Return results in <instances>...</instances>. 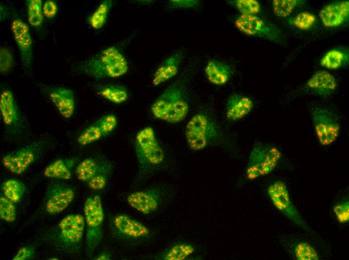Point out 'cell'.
<instances>
[{
  "mask_svg": "<svg viewBox=\"0 0 349 260\" xmlns=\"http://www.w3.org/2000/svg\"><path fill=\"white\" fill-rule=\"evenodd\" d=\"M241 14L256 15L261 11V6L256 0H235L230 2Z\"/></svg>",
  "mask_w": 349,
  "mask_h": 260,
  "instance_id": "33",
  "label": "cell"
},
{
  "mask_svg": "<svg viewBox=\"0 0 349 260\" xmlns=\"http://www.w3.org/2000/svg\"><path fill=\"white\" fill-rule=\"evenodd\" d=\"M11 30L22 64L25 68H29L32 66L33 60V40L29 27L22 20L17 18L12 21Z\"/></svg>",
  "mask_w": 349,
  "mask_h": 260,
  "instance_id": "14",
  "label": "cell"
},
{
  "mask_svg": "<svg viewBox=\"0 0 349 260\" xmlns=\"http://www.w3.org/2000/svg\"><path fill=\"white\" fill-rule=\"evenodd\" d=\"M111 254L107 252H102L99 254L96 258L97 260H110L111 259Z\"/></svg>",
  "mask_w": 349,
  "mask_h": 260,
  "instance_id": "44",
  "label": "cell"
},
{
  "mask_svg": "<svg viewBox=\"0 0 349 260\" xmlns=\"http://www.w3.org/2000/svg\"><path fill=\"white\" fill-rule=\"evenodd\" d=\"M159 192L155 188L132 192L126 198L128 204L137 212L148 214L155 211L161 201Z\"/></svg>",
  "mask_w": 349,
  "mask_h": 260,
  "instance_id": "15",
  "label": "cell"
},
{
  "mask_svg": "<svg viewBox=\"0 0 349 260\" xmlns=\"http://www.w3.org/2000/svg\"><path fill=\"white\" fill-rule=\"evenodd\" d=\"M14 64V57L11 50L2 46L0 48V72L5 74L9 72Z\"/></svg>",
  "mask_w": 349,
  "mask_h": 260,
  "instance_id": "38",
  "label": "cell"
},
{
  "mask_svg": "<svg viewBox=\"0 0 349 260\" xmlns=\"http://www.w3.org/2000/svg\"><path fill=\"white\" fill-rule=\"evenodd\" d=\"M50 100L59 114L65 118H71L74 114L75 106L73 92L64 86H54L48 92Z\"/></svg>",
  "mask_w": 349,
  "mask_h": 260,
  "instance_id": "16",
  "label": "cell"
},
{
  "mask_svg": "<svg viewBox=\"0 0 349 260\" xmlns=\"http://www.w3.org/2000/svg\"><path fill=\"white\" fill-rule=\"evenodd\" d=\"M135 150L140 170L143 174L160 165L164 158L163 150L155 132L149 126L142 128L136 134Z\"/></svg>",
  "mask_w": 349,
  "mask_h": 260,
  "instance_id": "4",
  "label": "cell"
},
{
  "mask_svg": "<svg viewBox=\"0 0 349 260\" xmlns=\"http://www.w3.org/2000/svg\"><path fill=\"white\" fill-rule=\"evenodd\" d=\"M310 92L321 96H327L336 89L337 82L335 77L326 70L315 72L306 82Z\"/></svg>",
  "mask_w": 349,
  "mask_h": 260,
  "instance_id": "18",
  "label": "cell"
},
{
  "mask_svg": "<svg viewBox=\"0 0 349 260\" xmlns=\"http://www.w3.org/2000/svg\"><path fill=\"white\" fill-rule=\"evenodd\" d=\"M96 122L99 126L103 136H105L116 128L117 118L114 114H108L98 119Z\"/></svg>",
  "mask_w": 349,
  "mask_h": 260,
  "instance_id": "37",
  "label": "cell"
},
{
  "mask_svg": "<svg viewBox=\"0 0 349 260\" xmlns=\"http://www.w3.org/2000/svg\"><path fill=\"white\" fill-rule=\"evenodd\" d=\"M333 210L340 223L344 224L348 222L349 202L348 200H342L336 204Z\"/></svg>",
  "mask_w": 349,
  "mask_h": 260,
  "instance_id": "39",
  "label": "cell"
},
{
  "mask_svg": "<svg viewBox=\"0 0 349 260\" xmlns=\"http://www.w3.org/2000/svg\"><path fill=\"white\" fill-rule=\"evenodd\" d=\"M26 4L29 23L34 28H40L44 21L42 0H27Z\"/></svg>",
  "mask_w": 349,
  "mask_h": 260,
  "instance_id": "29",
  "label": "cell"
},
{
  "mask_svg": "<svg viewBox=\"0 0 349 260\" xmlns=\"http://www.w3.org/2000/svg\"><path fill=\"white\" fill-rule=\"evenodd\" d=\"M103 137L101 129L95 122L87 127L78 136V143L83 146L95 142Z\"/></svg>",
  "mask_w": 349,
  "mask_h": 260,
  "instance_id": "32",
  "label": "cell"
},
{
  "mask_svg": "<svg viewBox=\"0 0 349 260\" xmlns=\"http://www.w3.org/2000/svg\"><path fill=\"white\" fill-rule=\"evenodd\" d=\"M195 251L194 246L188 242L176 244L161 254L163 260H184L191 255Z\"/></svg>",
  "mask_w": 349,
  "mask_h": 260,
  "instance_id": "27",
  "label": "cell"
},
{
  "mask_svg": "<svg viewBox=\"0 0 349 260\" xmlns=\"http://www.w3.org/2000/svg\"><path fill=\"white\" fill-rule=\"evenodd\" d=\"M107 180V174H99L94 176L87 182V186L92 190H101L106 186Z\"/></svg>",
  "mask_w": 349,
  "mask_h": 260,
  "instance_id": "40",
  "label": "cell"
},
{
  "mask_svg": "<svg viewBox=\"0 0 349 260\" xmlns=\"http://www.w3.org/2000/svg\"><path fill=\"white\" fill-rule=\"evenodd\" d=\"M2 191L6 198L15 204L20 202L26 191V186L16 178H10L5 181L2 186Z\"/></svg>",
  "mask_w": 349,
  "mask_h": 260,
  "instance_id": "25",
  "label": "cell"
},
{
  "mask_svg": "<svg viewBox=\"0 0 349 260\" xmlns=\"http://www.w3.org/2000/svg\"><path fill=\"white\" fill-rule=\"evenodd\" d=\"M1 21L3 20L7 14L6 8L3 4L1 5Z\"/></svg>",
  "mask_w": 349,
  "mask_h": 260,
  "instance_id": "45",
  "label": "cell"
},
{
  "mask_svg": "<svg viewBox=\"0 0 349 260\" xmlns=\"http://www.w3.org/2000/svg\"><path fill=\"white\" fill-rule=\"evenodd\" d=\"M76 70L95 78H116L128 72V64L121 52L111 46L79 64Z\"/></svg>",
  "mask_w": 349,
  "mask_h": 260,
  "instance_id": "2",
  "label": "cell"
},
{
  "mask_svg": "<svg viewBox=\"0 0 349 260\" xmlns=\"http://www.w3.org/2000/svg\"><path fill=\"white\" fill-rule=\"evenodd\" d=\"M235 26L242 33L280 43L284 38L282 31L271 22L256 15L240 14L235 20Z\"/></svg>",
  "mask_w": 349,
  "mask_h": 260,
  "instance_id": "10",
  "label": "cell"
},
{
  "mask_svg": "<svg viewBox=\"0 0 349 260\" xmlns=\"http://www.w3.org/2000/svg\"><path fill=\"white\" fill-rule=\"evenodd\" d=\"M304 2V1L300 0H273L272 8L275 15L280 18H285Z\"/></svg>",
  "mask_w": 349,
  "mask_h": 260,
  "instance_id": "30",
  "label": "cell"
},
{
  "mask_svg": "<svg viewBox=\"0 0 349 260\" xmlns=\"http://www.w3.org/2000/svg\"><path fill=\"white\" fill-rule=\"evenodd\" d=\"M98 94L105 99L116 104L125 102L128 98L127 89L119 85L104 86L99 89Z\"/></svg>",
  "mask_w": 349,
  "mask_h": 260,
  "instance_id": "26",
  "label": "cell"
},
{
  "mask_svg": "<svg viewBox=\"0 0 349 260\" xmlns=\"http://www.w3.org/2000/svg\"><path fill=\"white\" fill-rule=\"evenodd\" d=\"M349 15V2L347 0L332 2L324 6L319 12L323 25L327 28L337 27L344 23Z\"/></svg>",
  "mask_w": 349,
  "mask_h": 260,
  "instance_id": "17",
  "label": "cell"
},
{
  "mask_svg": "<svg viewBox=\"0 0 349 260\" xmlns=\"http://www.w3.org/2000/svg\"><path fill=\"white\" fill-rule=\"evenodd\" d=\"M84 216L79 214L64 217L45 234L46 240L59 252L74 254L80 250L84 231Z\"/></svg>",
  "mask_w": 349,
  "mask_h": 260,
  "instance_id": "1",
  "label": "cell"
},
{
  "mask_svg": "<svg viewBox=\"0 0 349 260\" xmlns=\"http://www.w3.org/2000/svg\"><path fill=\"white\" fill-rule=\"evenodd\" d=\"M36 255L35 250L32 246H24L20 248L15 256L12 258L13 260H28L35 258Z\"/></svg>",
  "mask_w": 349,
  "mask_h": 260,
  "instance_id": "41",
  "label": "cell"
},
{
  "mask_svg": "<svg viewBox=\"0 0 349 260\" xmlns=\"http://www.w3.org/2000/svg\"><path fill=\"white\" fill-rule=\"evenodd\" d=\"M43 146L42 142H34L6 154L2 163L12 173L21 174L37 160Z\"/></svg>",
  "mask_w": 349,
  "mask_h": 260,
  "instance_id": "11",
  "label": "cell"
},
{
  "mask_svg": "<svg viewBox=\"0 0 349 260\" xmlns=\"http://www.w3.org/2000/svg\"><path fill=\"white\" fill-rule=\"evenodd\" d=\"M15 204L5 196L0 198V218L3 220L11 223L17 218Z\"/></svg>",
  "mask_w": 349,
  "mask_h": 260,
  "instance_id": "35",
  "label": "cell"
},
{
  "mask_svg": "<svg viewBox=\"0 0 349 260\" xmlns=\"http://www.w3.org/2000/svg\"><path fill=\"white\" fill-rule=\"evenodd\" d=\"M205 72L208 81L217 86L226 84L232 75L231 68L228 64L215 60L208 61L205 68Z\"/></svg>",
  "mask_w": 349,
  "mask_h": 260,
  "instance_id": "23",
  "label": "cell"
},
{
  "mask_svg": "<svg viewBox=\"0 0 349 260\" xmlns=\"http://www.w3.org/2000/svg\"><path fill=\"white\" fill-rule=\"evenodd\" d=\"M200 2L197 0H172L169 1V4L172 8H193L199 6Z\"/></svg>",
  "mask_w": 349,
  "mask_h": 260,
  "instance_id": "43",
  "label": "cell"
},
{
  "mask_svg": "<svg viewBox=\"0 0 349 260\" xmlns=\"http://www.w3.org/2000/svg\"><path fill=\"white\" fill-rule=\"evenodd\" d=\"M274 206L298 226L308 230L307 226L290 200L285 184L281 180L272 183L267 189Z\"/></svg>",
  "mask_w": 349,
  "mask_h": 260,
  "instance_id": "12",
  "label": "cell"
},
{
  "mask_svg": "<svg viewBox=\"0 0 349 260\" xmlns=\"http://www.w3.org/2000/svg\"><path fill=\"white\" fill-rule=\"evenodd\" d=\"M311 117L319 143L322 146H328L335 142L340 130L336 114L326 108L315 106L311 109Z\"/></svg>",
  "mask_w": 349,
  "mask_h": 260,
  "instance_id": "9",
  "label": "cell"
},
{
  "mask_svg": "<svg viewBox=\"0 0 349 260\" xmlns=\"http://www.w3.org/2000/svg\"><path fill=\"white\" fill-rule=\"evenodd\" d=\"M44 16L48 18H54L58 12V6L56 1L48 0L44 2L42 6Z\"/></svg>",
  "mask_w": 349,
  "mask_h": 260,
  "instance_id": "42",
  "label": "cell"
},
{
  "mask_svg": "<svg viewBox=\"0 0 349 260\" xmlns=\"http://www.w3.org/2000/svg\"><path fill=\"white\" fill-rule=\"evenodd\" d=\"M216 134V129L213 122L203 113L193 116L185 128V134L187 144L193 151L204 149Z\"/></svg>",
  "mask_w": 349,
  "mask_h": 260,
  "instance_id": "8",
  "label": "cell"
},
{
  "mask_svg": "<svg viewBox=\"0 0 349 260\" xmlns=\"http://www.w3.org/2000/svg\"><path fill=\"white\" fill-rule=\"evenodd\" d=\"M83 211L87 226L86 252L87 256L91 257L103 237L104 213L100 196L88 197L84 202Z\"/></svg>",
  "mask_w": 349,
  "mask_h": 260,
  "instance_id": "5",
  "label": "cell"
},
{
  "mask_svg": "<svg viewBox=\"0 0 349 260\" xmlns=\"http://www.w3.org/2000/svg\"><path fill=\"white\" fill-rule=\"evenodd\" d=\"M109 223L111 235L116 240L127 244L146 242L151 236L150 230L147 226L126 214H118L111 216Z\"/></svg>",
  "mask_w": 349,
  "mask_h": 260,
  "instance_id": "6",
  "label": "cell"
},
{
  "mask_svg": "<svg viewBox=\"0 0 349 260\" xmlns=\"http://www.w3.org/2000/svg\"><path fill=\"white\" fill-rule=\"evenodd\" d=\"M253 106L254 102L249 97L239 94H232L226 104V117L232 122L240 120L251 112Z\"/></svg>",
  "mask_w": 349,
  "mask_h": 260,
  "instance_id": "20",
  "label": "cell"
},
{
  "mask_svg": "<svg viewBox=\"0 0 349 260\" xmlns=\"http://www.w3.org/2000/svg\"><path fill=\"white\" fill-rule=\"evenodd\" d=\"M345 54L340 50L332 49L326 52L320 60V65L328 69L335 70L342 66L345 60Z\"/></svg>",
  "mask_w": 349,
  "mask_h": 260,
  "instance_id": "31",
  "label": "cell"
},
{
  "mask_svg": "<svg viewBox=\"0 0 349 260\" xmlns=\"http://www.w3.org/2000/svg\"><path fill=\"white\" fill-rule=\"evenodd\" d=\"M112 170L111 163L106 160L88 158L81 161L77 166L75 174L80 181L87 182L99 174H108Z\"/></svg>",
  "mask_w": 349,
  "mask_h": 260,
  "instance_id": "19",
  "label": "cell"
},
{
  "mask_svg": "<svg viewBox=\"0 0 349 260\" xmlns=\"http://www.w3.org/2000/svg\"><path fill=\"white\" fill-rule=\"evenodd\" d=\"M281 152L275 146L262 144H256L249 155L246 175L254 180L271 173L281 158Z\"/></svg>",
  "mask_w": 349,
  "mask_h": 260,
  "instance_id": "7",
  "label": "cell"
},
{
  "mask_svg": "<svg viewBox=\"0 0 349 260\" xmlns=\"http://www.w3.org/2000/svg\"><path fill=\"white\" fill-rule=\"evenodd\" d=\"M316 20V16L312 13L303 12L298 14L291 20V24L295 27L301 30H307L311 28Z\"/></svg>",
  "mask_w": 349,
  "mask_h": 260,
  "instance_id": "36",
  "label": "cell"
},
{
  "mask_svg": "<svg viewBox=\"0 0 349 260\" xmlns=\"http://www.w3.org/2000/svg\"><path fill=\"white\" fill-rule=\"evenodd\" d=\"M151 112L157 119L169 124L182 122L189 112V104L183 88L173 84L154 101Z\"/></svg>",
  "mask_w": 349,
  "mask_h": 260,
  "instance_id": "3",
  "label": "cell"
},
{
  "mask_svg": "<svg viewBox=\"0 0 349 260\" xmlns=\"http://www.w3.org/2000/svg\"><path fill=\"white\" fill-rule=\"evenodd\" d=\"M0 113L3 123L9 127H14L20 122V116L15 96L8 89L2 91L0 94Z\"/></svg>",
  "mask_w": 349,
  "mask_h": 260,
  "instance_id": "22",
  "label": "cell"
},
{
  "mask_svg": "<svg viewBox=\"0 0 349 260\" xmlns=\"http://www.w3.org/2000/svg\"><path fill=\"white\" fill-rule=\"evenodd\" d=\"M296 258L298 260H318L319 256L315 248L306 242H300L294 250Z\"/></svg>",
  "mask_w": 349,
  "mask_h": 260,
  "instance_id": "34",
  "label": "cell"
},
{
  "mask_svg": "<svg viewBox=\"0 0 349 260\" xmlns=\"http://www.w3.org/2000/svg\"><path fill=\"white\" fill-rule=\"evenodd\" d=\"M75 190L70 185L60 180L52 182L44 198V208L50 215L59 214L70 204L75 197Z\"/></svg>",
  "mask_w": 349,
  "mask_h": 260,
  "instance_id": "13",
  "label": "cell"
},
{
  "mask_svg": "<svg viewBox=\"0 0 349 260\" xmlns=\"http://www.w3.org/2000/svg\"><path fill=\"white\" fill-rule=\"evenodd\" d=\"M75 158H58L50 163L45 168V177L62 180H68L72 177V172L76 162Z\"/></svg>",
  "mask_w": 349,
  "mask_h": 260,
  "instance_id": "24",
  "label": "cell"
},
{
  "mask_svg": "<svg viewBox=\"0 0 349 260\" xmlns=\"http://www.w3.org/2000/svg\"><path fill=\"white\" fill-rule=\"evenodd\" d=\"M183 55L181 52H177L168 56L160 64L154 73L152 84L159 86L174 77L178 73Z\"/></svg>",
  "mask_w": 349,
  "mask_h": 260,
  "instance_id": "21",
  "label": "cell"
},
{
  "mask_svg": "<svg viewBox=\"0 0 349 260\" xmlns=\"http://www.w3.org/2000/svg\"><path fill=\"white\" fill-rule=\"evenodd\" d=\"M112 1L105 0L97 6L89 18L90 26L95 30L101 28L105 24L112 6Z\"/></svg>",
  "mask_w": 349,
  "mask_h": 260,
  "instance_id": "28",
  "label": "cell"
}]
</instances>
